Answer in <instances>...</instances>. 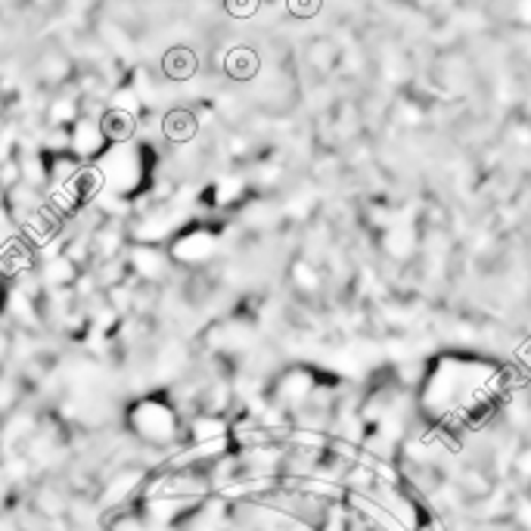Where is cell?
Returning a JSON list of instances; mask_svg holds the SVG:
<instances>
[{"label": "cell", "mask_w": 531, "mask_h": 531, "mask_svg": "<svg viewBox=\"0 0 531 531\" xmlns=\"http://www.w3.org/2000/svg\"><path fill=\"white\" fill-rule=\"evenodd\" d=\"M162 72L171 78V81H190L193 75L199 72V57L193 47L187 44H177L168 47L162 57Z\"/></svg>", "instance_id": "obj_1"}, {"label": "cell", "mask_w": 531, "mask_h": 531, "mask_svg": "<svg viewBox=\"0 0 531 531\" xmlns=\"http://www.w3.org/2000/svg\"><path fill=\"white\" fill-rule=\"evenodd\" d=\"M96 127H100L103 137L112 140V143H125V140H131L134 131H137V119H134L131 109L112 106V109H106V115H103Z\"/></svg>", "instance_id": "obj_2"}, {"label": "cell", "mask_w": 531, "mask_h": 531, "mask_svg": "<svg viewBox=\"0 0 531 531\" xmlns=\"http://www.w3.org/2000/svg\"><path fill=\"white\" fill-rule=\"evenodd\" d=\"M162 131L171 143H187V140L196 137L199 119L190 112V109H171V112L162 119Z\"/></svg>", "instance_id": "obj_3"}, {"label": "cell", "mask_w": 531, "mask_h": 531, "mask_svg": "<svg viewBox=\"0 0 531 531\" xmlns=\"http://www.w3.org/2000/svg\"><path fill=\"white\" fill-rule=\"evenodd\" d=\"M255 65H258V59H255L252 50H246V47H236V50H230L227 72L234 78H252L255 75Z\"/></svg>", "instance_id": "obj_4"}]
</instances>
